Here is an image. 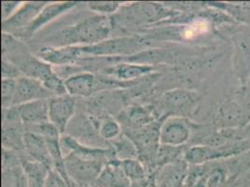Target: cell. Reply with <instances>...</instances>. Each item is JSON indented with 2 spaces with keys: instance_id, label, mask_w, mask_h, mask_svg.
Segmentation results:
<instances>
[{
  "instance_id": "cell-19",
  "label": "cell",
  "mask_w": 250,
  "mask_h": 187,
  "mask_svg": "<svg viewBox=\"0 0 250 187\" xmlns=\"http://www.w3.org/2000/svg\"><path fill=\"white\" fill-rule=\"evenodd\" d=\"M17 88V80L2 79L1 82V104L3 110L10 109L13 106V100Z\"/></svg>"
},
{
  "instance_id": "cell-10",
  "label": "cell",
  "mask_w": 250,
  "mask_h": 187,
  "mask_svg": "<svg viewBox=\"0 0 250 187\" xmlns=\"http://www.w3.org/2000/svg\"><path fill=\"white\" fill-rule=\"evenodd\" d=\"M67 94L70 95L89 96L101 86H105L103 82H99L94 74L89 72L79 73L69 77L64 81Z\"/></svg>"
},
{
  "instance_id": "cell-27",
  "label": "cell",
  "mask_w": 250,
  "mask_h": 187,
  "mask_svg": "<svg viewBox=\"0 0 250 187\" xmlns=\"http://www.w3.org/2000/svg\"><path fill=\"white\" fill-rule=\"evenodd\" d=\"M20 7L19 2H2V17L3 21H6L11 17V13H14L15 10Z\"/></svg>"
},
{
  "instance_id": "cell-24",
  "label": "cell",
  "mask_w": 250,
  "mask_h": 187,
  "mask_svg": "<svg viewBox=\"0 0 250 187\" xmlns=\"http://www.w3.org/2000/svg\"><path fill=\"white\" fill-rule=\"evenodd\" d=\"M21 77V71L12 63L3 58L2 60V79L17 80Z\"/></svg>"
},
{
  "instance_id": "cell-2",
  "label": "cell",
  "mask_w": 250,
  "mask_h": 187,
  "mask_svg": "<svg viewBox=\"0 0 250 187\" xmlns=\"http://www.w3.org/2000/svg\"><path fill=\"white\" fill-rule=\"evenodd\" d=\"M107 18L95 17L82 23L61 33L63 44L73 43H100L104 42L109 32Z\"/></svg>"
},
{
  "instance_id": "cell-13",
  "label": "cell",
  "mask_w": 250,
  "mask_h": 187,
  "mask_svg": "<svg viewBox=\"0 0 250 187\" xmlns=\"http://www.w3.org/2000/svg\"><path fill=\"white\" fill-rule=\"evenodd\" d=\"M45 4V2H33L24 4L18 11H15L9 19L3 21L4 30L7 28L19 29L22 27H28L39 16Z\"/></svg>"
},
{
  "instance_id": "cell-16",
  "label": "cell",
  "mask_w": 250,
  "mask_h": 187,
  "mask_svg": "<svg viewBox=\"0 0 250 187\" xmlns=\"http://www.w3.org/2000/svg\"><path fill=\"white\" fill-rule=\"evenodd\" d=\"M98 182L104 187H131V180L126 176L120 163L116 162L105 166Z\"/></svg>"
},
{
  "instance_id": "cell-6",
  "label": "cell",
  "mask_w": 250,
  "mask_h": 187,
  "mask_svg": "<svg viewBox=\"0 0 250 187\" xmlns=\"http://www.w3.org/2000/svg\"><path fill=\"white\" fill-rule=\"evenodd\" d=\"M53 96L56 95L50 92L41 81L27 76H21L17 79L13 106H20L40 99H50Z\"/></svg>"
},
{
  "instance_id": "cell-15",
  "label": "cell",
  "mask_w": 250,
  "mask_h": 187,
  "mask_svg": "<svg viewBox=\"0 0 250 187\" xmlns=\"http://www.w3.org/2000/svg\"><path fill=\"white\" fill-rule=\"evenodd\" d=\"M82 50L80 47H65V48H44L39 52V57H41L44 62L48 64L63 65L69 64L76 60Z\"/></svg>"
},
{
  "instance_id": "cell-3",
  "label": "cell",
  "mask_w": 250,
  "mask_h": 187,
  "mask_svg": "<svg viewBox=\"0 0 250 187\" xmlns=\"http://www.w3.org/2000/svg\"><path fill=\"white\" fill-rule=\"evenodd\" d=\"M66 171L71 179L86 186L99 178L102 172V163L99 159L83 158L71 154L64 161Z\"/></svg>"
},
{
  "instance_id": "cell-20",
  "label": "cell",
  "mask_w": 250,
  "mask_h": 187,
  "mask_svg": "<svg viewBox=\"0 0 250 187\" xmlns=\"http://www.w3.org/2000/svg\"><path fill=\"white\" fill-rule=\"evenodd\" d=\"M99 136L105 140H111L117 139L121 133V126L113 118L106 117L98 123Z\"/></svg>"
},
{
  "instance_id": "cell-14",
  "label": "cell",
  "mask_w": 250,
  "mask_h": 187,
  "mask_svg": "<svg viewBox=\"0 0 250 187\" xmlns=\"http://www.w3.org/2000/svg\"><path fill=\"white\" fill-rule=\"evenodd\" d=\"M136 42L132 39L104 41L90 47L81 48L82 52L93 54H115L118 52H130L135 50Z\"/></svg>"
},
{
  "instance_id": "cell-28",
  "label": "cell",
  "mask_w": 250,
  "mask_h": 187,
  "mask_svg": "<svg viewBox=\"0 0 250 187\" xmlns=\"http://www.w3.org/2000/svg\"><path fill=\"white\" fill-rule=\"evenodd\" d=\"M229 187H250V180H241L239 182H233Z\"/></svg>"
},
{
  "instance_id": "cell-12",
  "label": "cell",
  "mask_w": 250,
  "mask_h": 187,
  "mask_svg": "<svg viewBox=\"0 0 250 187\" xmlns=\"http://www.w3.org/2000/svg\"><path fill=\"white\" fill-rule=\"evenodd\" d=\"M24 149L35 162L41 163L49 169H52L53 163L45 139L38 132H24Z\"/></svg>"
},
{
  "instance_id": "cell-9",
  "label": "cell",
  "mask_w": 250,
  "mask_h": 187,
  "mask_svg": "<svg viewBox=\"0 0 250 187\" xmlns=\"http://www.w3.org/2000/svg\"><path fill=\"white\" fill-rule=\"evenodd\" d=\"M198 94L186 90H175L165 96V102L172 114L179 116L190 115L198 103Z\"/></svg>"
},
{
  "instance_id": "cell-1",
  "label": "cell",
  "mask_w": 250,
  "mask_h": 187,
  "mask_svg": "<svg viewBox=\"0 0 250 187\" xmlns=\"http://www.w3.org/2000/svg\"><path fill=\"white\" fill-rule=\"evenodd\" d=\"M248 152H250V139L229 142L218 147L193 146L188 148L184 155V158L188 164L200 166L207 162L229 159Z\"/></svg>"
},
{
  "instance_id": "cell-17",
  "label": "cell",
  "mask_w": 250,
  "mask_h": 187,
  "mask_svg": "<svg viewBox=\"0 0 250 187\" xmlns=\"http://www.w3.org/2000/svg\"><path fill=\"white\" fill-rule=\"evenodd\" d=\"M75 4H76L75 2H64V3H56V4L46 6L45 8H43V10L41 11L39 16L35 19V21L33 22L31 24L26 28L28 34H32L33 32L37 31L45 23H48L49 22L52 21V19H54L62 12L71 9L75 6Z\"/></svg>"
},
{
  "instance_id": "cell-5",
  "label": "cell",
  "mask_w": 250,
  "mask_h": 187,
  "mask_svg": "<svg viewBox=\"0 0 250 187\" xmlns=\"http://www.w3.org/2000/svg\"><path fill=\"white\" fill-rule=\"evenodd\" d=\"M191 136L190 125L181 117H170L161 126L159 143L161 145L181 147L187 143Z\"/></svg>"
},
{
  "instance_id": "cell-22",
  "label": "cell",
  "mask_w": 250,
  "mask_h": 187,
  "mask_svg": "<svg viewBox=\"0 0 250 187\" xmlns=\"http://www.w3.org/2000/svg\"><path fill=\"white\" fill-rule=\"evenodd\" d=\"M123 170L125 171L126 176L128 177L131 182L132 181H140L145 177V169L144 166L141 165L139 161L136 159L124 160L120 162Z\"/></svg>"
},
{
  "instance_id": "cell-23",
  "label": "cell",
  "mask_w": 250,
  "mask_h": 187,
  "mask_svg": "<svg viewBox=\"0 0 250 187\" xmlns=\"http://www.w3.org/2000/svg\"><path fill=\"white\" fill-rule=\"evenodd\" d=\"M226 11L238 21L250 24V3L242 4H222Z\"/></svg>"
},
{
  "instance_id": "cell-4",
  "label": "cell",
  "mask_w": 250,
  "mask_h": 187,
  "mask_svg": "<svg viewBox=\"0 0 250 187\" xmlns=\"http://www.w3.org/2000/svg\"><path fill=\"white\" fill-rule=\"evenodd\" d=\"M76 110V99L73 95H56L49 99V122L55 125L63 134L72 120Z\"/></svg>"
},
{
  "instance_id": "cell-25",
  "label": "cell",
  "mask_w": 250,
  "mask_h": 187,
  "mask_svg": "<svg viewBox=\"0 0 250 187\" xmlns=\"http://www.w3.org/2000/svg\"><path fill=\"white\" fill-rule=\"evenodd\" d=\"M44 187H69L62 176L55 170L50 169Z\"/></svg>"
},
{
  "instance_id": "cell-11",
  "label": "cell",
  "mask_w": 250,
  "mask_h": 187,
  "mask_svg": "<svg viewBox=\"0 0 250 187\" xmlns=\"http://www.w3.org/2000/svg\"><path fill=\"white\" fill-rule=\"evenodd\" d=\"M16 108L22 125L39 126L49 122V99L35 100Z\"/></svg>"
},
{
  "instance_id": "cell-26",
  "label": "cell",
  "mask_w": 250,
  "mask_h": 187,
  "mask_svg": "<svg viewBox=\"0 0 250 187\" xmlns=\"http://www.w3.org/2000/svg\"><path fill=\"white\" fill-rule=\"evenodd\" d=\"M90 8L97 12H104V13H109L116 11L120 3L118 2H91L89 4Z\"/></svg>"
},
{
  "instance_id": "cell-21",
  "label": "cell",
  "mask_w": 250,
  "mask_h": 187,
  "mask_svg": "<svg viewBox=\"0 0 250 187\" xmlns=\"http://www.w3.org/2000/svg\"><path fill=\"white\" fill-rule=\"evenodd\" d=\"M115 154L119 158L124 160L135 159L137 156V149L136 145L126 137L121 138L115 141Z\"/></svg>"
},
{
  "instance_id": "cell-18",
  "label": "cell",
  "mask_w": 250,
  "mask_h": 187,
  "mask_svg": "<svg viewBox=\"0 0 250 187\" xmlns=\"http://www.w3.org/2000/svg\"><path fill=\"white\" fill-rule=\"evenodd\" d=\"M154 69L147 65H136V64H120L113 68L106 70V74L113 76L118 80L126 81L140 78L147 73L151 72Z\"/></svg>"
},
{
  "instance_id": "cell-7",
  "label": "cell",
  "mask_w": 250,
  "mask_h": 187,
  "mask_svg": "<svg viewBox=\"0 0 250 187\" xmlns=\"http://www.w3.org/2000/svg\"><path fill=\"white\" fill-rule=\"evenodd\" d=\"M232 41L233 70L240 83L246 86L250 78V36L237 34Z\"/></svg>"
},
{
  "instance_id": "cell-8",
  "label": "cell",
  "mask_w": 250,
  "mask_h": 187,
  "mask_svg": "<svg viewBox=\"0 0 250 187\" xmlns=\"http://www.w3.org/2000/svg\"><path fill=\"white\" fill-rule=\"evenodd\" d=\"M188 169L185 158L166 164L158 172L155 186L156 187H182L187 180Z\"/></svg>"
}]
</instances>
